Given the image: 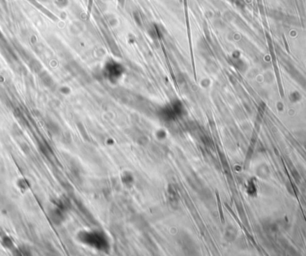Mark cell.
<instances>
[{
    "mask_svg": "<svg viewBox=\"0 0 306 256\" xmlns=\"http://www.w3.org/2000/svg\"><path fill=\"white\" fill-rule=\"evenodd\" d=\"M3 244L5 247H7V248H12V247L14 246V243H13L12 239L7 236H5L3 238Z\"/></svg>",
    "mask_w": 306,
    "mask_h": 256,
    "instance_id": "cell-1",
    "label": "cell"
}]
</instances>
